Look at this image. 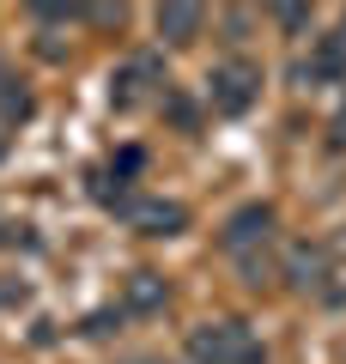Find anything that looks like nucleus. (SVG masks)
<instances>
[{"label": "nucleus", "mask_w": 346, "mask_h": 364, "mask_svg": "<svg viewBox=\"0 0 346 364\" xmlns=\"http://www.w3.org/2000/svg\"><path fill=\"white\" fill-rule=\"evenodd\" d=\"M201 25H206L201 0H158V37H164L170 49H189V43L201 37Z\"/></svg>", "instance_id": "obj_6"}, {"label": "nucleus", "mask_w": 346, "mask_h": 364, "mask_svg": "<svg viewBox=\"0 0 346 364\" xmlns=\"http://www.w3.org/2000/svg\"><path fill=\"white\" fill-rule=\"evenodd\" d=\"M6 304H25V286H19V279H0V310H6Z\"/></svg>", "instance_id": "obj_15"}, {"label": "nucleus", "mask_w": 346, "mask_h": 364, "mask_svg": "<svg viewBox=\"0 0 346 364\" xmlns=\"http://www.w3.org/2000/svg\"><path fill=\"white\" fill-rule=\"evenodd\" d=\"M25 6H31L37 18H61V13H73L79 0H25Z\"/></svg>", "instance_id": "obj_14"}, {"label": "nucleus", "mask_w": 346, "mask_h": 364, "mask_svg": "<svg viewBox=\"0 0 346 364\" xmlns=\"http://www.w3.org/2000/svg\"><path fill=\"white\" fill-rule=\"evenodd\" d=\"M322 304H340L346 310V255H328V273H322Z\"/></svg>", "instance_id": "obj_12"}, {"label": "nucleus", "mask_w": 346, "mask_h": 364, "mask_svg": "<svg viewBox=\"0 0 346 364\" xmlns=\"http://www.w3.org/2000/svg\"><path fill=\"white\" fill-rule=\"evenodd\" d=\"M298 79H310V85L346 79V13H340V25H334L328 37H316V55H310V61H298Z\"/></svg>", "instance_id": "obj_4"}, {"label": "nucleus", "mask_w": 346, "mask_h": 364, "mask_svg": "<svg viewBox=\"0 0 346 364\" xmlns=\"http://www.w3.org/2000/svg\"><path fill=\"white\" fill-rule=\"evenodd\" d=\"M6 243H13V225H6V219H0V249H6Z\"/></svg>", "instance_id": "obj_17"}, {"label": "nucleus", "mask_w": 346, "mask_h": 364, "mask_svg": "<svg viewBox=\"0 0 346 364\" xmlns=\"http://www.w3.org/2000/svg\"><path fill=\"white\" fill-rule=\"evenodd\" d=\"M128 310L134 316H152V310H164L170 304V286H164V273H152V267H140V273H128Z\"/></svg>", "instance_id": "obj_7"}, {"label": "nucleus", "mask_w": 346, "mask_h": 364, "mask_svg": "<svg viewBox=\"0 0 346 364\" xmlns=\"http://www.w3.org/2000/svg\"><path fill=\"white\" fill-rule=\"evenodd\" d=\"M189 358L194 364H261V346L249 340L243 322L219 316V322H194L189 328Z\"/></svg>", "instance_id": "obj_1"}, {"label": "nucleus", "mask_w": 346, "mask_h": 364, "mask_svg": "<svg viewBox=\"0 0 346 364\" xmlns=\"http://www.w3.org/2000/svg\"><path fill=\"white\" fill-rule=\"evenodd\" d=\"M85 18L98 31H122L128 25V0H85Z\"/></svg>", "instance_id": "obj_11"}, {"label": "nucleus", "mask_w": 346, "mask_h": 364, "mask_svg": "<svg viewBox=\"0 0 346 364\" xmlns=\"http://www.w3.org/2000/svg\"><path fill=\"white\" fill-rule=\"evenodd\" d=\"M261 97V67L256 61H219L213 73H206V104L219 109V116H243L249 104Z\"/></svg>", "instance_id": "obj_2"}, {"label": "nucleus", "mask_w": 346, "mask_h": 364, "mask_svg": "<svg viewBox=\"0 0 346 364\" xmlns=\"http://www.w3.org/2000/svg\"><path fill=\"white\" fill-rule=\"evenodd\" d=\"M31 116V91H25V79L13 73V67H0V140L19 128V122Z\"/></svg>", "instance_id": "obj_9"}, {"label": "nucleus", "mask_w": 346, "mask_h": 364, "mask_svg": "<svg viewBox=\"0 0 346 364\" xmlns=\"http://www.w3.org/2000/svg\"><path fill=\"white\" fill-rule=\"evenodd\" d=\"M273 225H280V213L268 207V200H249V207H237L225 219V231H219V249H225V255H256V249H268L273 243Z\"/></svg>", "instance_id": "obj_3"}, {"label": "nucleus", "mask_w": 346, "mask_h": 364, "mask_svg": "<svg viewBox=\"0 0 346 364\" xmlns=\"http://www.w3.org/2000/svg\"><path fill=\"white\" fill-rule=\"evenodd\" d=\"M140 85H158V61H152V55H134V61L122 67V73H115L110 97H115L122 109H128V104H140Z\"/></svg>", "instance_id": "obj_10"}, {"label": "nucleus", "mask_w": 346, "mask_h": 364, "mask_svg": "<svg viewBox=\"0 0 346 364\" xmlns=\"http://www.w3.org/2000/svg\"><path fill=\"white\" fill-rule=\"evenodd\" d=\"M328 140H334V146H346V109H340V116H334V128H328Z\"/></svg>", "instance_id": "obj_16"}, {"label": "nucleus", "mask_w": 346, "mask_h": 364, "mask_svg": "<svg viewBox=\"0 0 346 364\" xmlns=\"http://www.w3.org/2000/svg\"><path fill=\"white\" fill-rule=\"evenodd\" d=\"M322 273H328V249L298 243L292 255H285V279H292V291H322Z\"/></svg>", "instance_id": "obj_8"}, {"label": "nucleus", "mask_w": 346, "mask_h": 364, "mask_svg": "<svg viewBox=\"0 0 346 364\" xmlns=\"http://www.w3.org/2000/svg\"><path fill=\"white\" fill-rule=\"evenodd\" d=\"M128 225L140 237H182L189 231V207H182V200H134Z\"/></svg>", "instance_id": "obj_5"}, {"label": "nucleus", "mask_w": 346, "mask_h": 364, "mask_svg": "<svg viewBox=\"0 0 346 364\" xmlns=\"http://www.w3.org/2000/svg\"><path fill=\"white\" fill-rule=\"evenodd\" d=\"M261 6H268L285 31H304V18H310V0H261Z\"/></svg>", "instance_id": "obj_13"}]
</instances>
